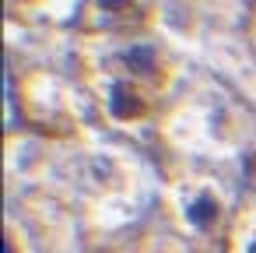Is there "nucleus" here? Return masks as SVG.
I'll use <instances>...</instances> for the list:
<instances>
[{
    "label": "nucleus",
    "mask_w": 256,
    "mask_h": 253,
    "mask_svg": "<svg viewBox=\"0 0 256 253\" xmlns=\"http://www.w3.org/2000/svg\"><path fill=\"white\" fill-rule=\"evenodd\" d=\"M232 253H256V211L242 214L232 232Z\"/></svg>",
    "instance_id": "obj_1"
},
{
    "label": "nucleus",
    "mask_w": 256,
    "mask_h": 253,
    "mask_svg": "<svg viewBox=\"0 0 256 253\" xmlns=\"http://www.w3.org/2000/svg\"><path fill=\"white\" fill-rule=\"evenodd\" d=\"M109 109H112V116L130 120V116L140 113V102H137V95H134L126 85H116V88H112V99H109Z\"/></svg>",
    "instance_id": "obj_2"
},
{
    "label": "nucleus",
    "mask_w": 256,
    "mask_h": 253,
    "mask_svg": "<svg viewBox=\"0 0 256 253\" xmlns=\"http://www.w3.org/2000/svg\"><path fill=\"white\" fill-rule=\"evenodd\" d=\"M186 218H190L193 225H200V228L210 225V221H214V200H210V197H196V200L186 207Z\"/></svg>",
    "instance_id": "obj_3"
},
{
    "label": "nucleus",
    "mask_w": 256,
    "mask_h": 253,
    "mask_svg": "<svg viewBox=\"0 0 256 253\" xmlns=\"http://www.w3.org/2000/svg\"><path fill=\"white\" fill-rule=\"evenodd\" d=\"M123 60H126L137 74H148V71L154 67V53H151L148 46H130V50L123 53Z\"/></svg>",
    "instance_id": "obj_4"
},
{
    "label": "nucleus",
    "mask_w": 256,
    "mask_h": 253,
    "mask_svg": "<svg viewBox=\"0 0 256 253\" xmlns=\"http://www.w3.org/2000/svg\"><path fill=\"white\" fill-rule=\"evenodd\" d=\"M98 8L102 11H120V8H126V0H98Z\"/></svg>",
    "instance_id": "obj_5"
}]
</instances>
